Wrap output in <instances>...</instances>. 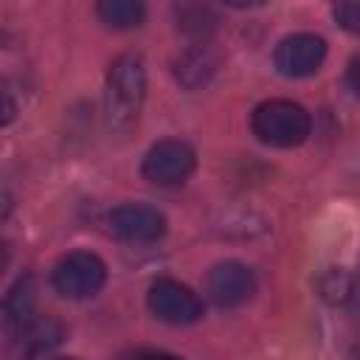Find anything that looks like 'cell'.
<instances>
[{
    "label": "cell",
    "mask_w": 360,
    "mask_h": 360,
    "mask_svg": "<svg viewBox=\"0 0 360 360\" xmlns=\"http://www.w3.org/2000/svg\"><path fill=\"white\" fill-rule=\"evenodd\" d=\"M146 96V70L141 56L124 53L110 65L104 84V124L110 132H129Z\"/></svg>",
    "instance_id": "6da1fadb"
},
{
    "label": "cell",
    "mask_w": 360,
    "mask_h": 360,
    "mask_svg": "<svg viewBox=\"0 0 360 360\" xmlns=\"http://www.w3.org/2000/svg\"><path fill=\"white\" fill-rule=\"evenodd\" d=\"M250 127H253V135H256L262 143L290 149V146H298V143L307 141V135H309V129H312V118H309V112H307L301 104H295V101L270 98V101H262V104L253 110Z\"/></svg>",
    "instance_id": "7a4b0ae2"
},
{
    "label": "cell",
    "mask_w": 360,
    "mask_h": 360,
    "mask_svg": "<svg viewBox=\"0 0 360 360\" xmlns=\"http://www.w3.org/2000/svg\"><path fill=\"white\" fill-rule=\"evenodd\" d=\"M51 281L65 298H90L107 281V267L96 253L73 250L53 264Z\"/></svg>",
    "instance_id": "3957f363"
},
{
    "label": "cell",
    "mask_w": 360,
    "mask_h": 360,
    "mask_svg": "<svg viewBox=\"0 0 360 360\" xmlns=\"http://www.w3.org/2000/svg\"><path fill=\"white\" fill-rule=\"evenodd\" d=\"M146 304H149L155 318H160L166 323H174V326L197 323L202 318L200 295L191 287H186L174 278H158L146 292Z\"/></svg>",
    "instance_id": "277c9868"
},
{
    "label": "cell",
    "mask_w": 360,
    "mask_h": 360,
    "mask_svg": "<svg viewBox=\"0 0 360 360\" xmlns=\"http://www.w3.org/2000/svg\"><path fill=\"white\" fill-rule=\"evenodd\" d=\"M194 163L197 158L188 143L166 138V141H158L143 155L141 174L155 186H174V183H183L194 172Z\"/></svg>",
    "instance_id": "5b68a950"
},
{
    "label": "cell",
    "mask_w": 360,
    "mask_h": 360,
    "mask_svg": "<svg viewBox=\"0 0 360 360\" xmlns=\"http://www.w3.org/2000/svg\"><path fill=\"white\" fill-rule=\"evenodd\" d=\"M326 56V42L318 34H292L284 37L273 51V65L287 79L309 76L321 68Z\"/></svg>",
    "instance_id": "8992f818"
},
{
    "label": "cell",
    "mask_w": 360,
    "mask_h": 360,
    "mask_svg": "<svg viewBox=\"0 0 360 360\" xmlns=\"http://www.w3.org/2000/svg\"><path fill=\"white\" fill-rule=\"evenodd\" d=\"M107 228L124 242H155L166 233V217L152 205L127 202L107 214Z\"/></svg>",
    "instance_id": "52a82bcc"
},
{
    "label": "cell",
    "mask_w": 360,
    "mask_h": 360,
    "mask_svg": "<svg viewBox=\"0 0 360 360\" xmlns=\"http://www.w3.org/2000/svg\"><path fill=\"white\" fill-rule=\"evenodd\" d=\"M208 295L219 307H239L253 298L256 292V276L242 262H219L208 273Z\"/></svg>",
    "instance_id": "ba28073f"
},
{
    "label": "cell",
    "mask_w": 360,
    "mask_h": 360,
    "mask_svg": "<svg viewBox=\"0 0 360 360\" xmlns=\"http://www.w3.org/2000/svg\"><path fill=\"white\" fill-rule=\"evenodd\" d=\"M14 346L25 354V357H37L48 349H53L62 340V323L53 321L51 315H31L25 318L14 332Z\"/></svg>",
    "instance_id": "9c48e42d"
},
{
    "label": "cell",
    "mask_w": 360,
    "mask_h": 360,
    "mask_svg": "<svg viewBox=\"0 0 360 360\" xmlns=\"http://www.w3.org/2000/svg\"><path fill=\"white\" fill-rule=\"evenodd\" d=\"M217 65H219V56L211 51V45H194L174 62V76L183 87L194 90L214 76Z\"/></svg>",
    "instance_id": "30bf717a"
},
{
    "label": "cell",
    "mask_w": 360,
    "mask_h": 360,
    "mask_svg": "<svg viewBox=\"0 0 360 360\" xmlns=\"http://www.w3.org/2000/svg\"><path fill=\"white\" fill-rule=\"evenodd\" d=\"M96 14L107 28H135L143 22L146 8L138 0H101Z\"/></svg>",
    "instance_id": "8fae6325"
},
{
    "label": "cell",
    "mask_w": 360,
    "mask_h": 360,
    "mask_svg": "<svg viewBox=\"0 0 360 360\" xmlns=\"http://www.w3.org/2000/svg\"><path fill=\"white\" fill-rule=\"evenodd\" d=\"M31 304H34V284H31V278L25 276V278H20V281L11 287V292L6 295V326H8V332H14L25 318L34 315V312H31Z\"/></svg>",
    "instance_id": "7c38bea8"
},
{
    "label": "cell",
    "mask_w": 360,
    "mask_h": 360,
    "mask_svg": "<svg viewBox=\"0 0 360 360\" xmlns=\"http://www.w3.org/2000/svg\"><path fill=\"white\" fill-rule=\"evenodd\" d=\"M335 20L340 28L352 31V34H360V0H343V3H335L332 8Z\"/></svg>",
    "instance_id": "4fadbf2b"
},
{
    "label": "cell",
    "mask_w": 360,
    "mask_h": 360,
    "mask_svg": "<svg viewBox=\"0 0 360 360\" xmlns=\"http://www.w3.org/2000/svg\"><path fill=\"white\" fill-rule=\"evenodd\" d=\"M349 290H352V284H349V278H346L343 270H329L321 278V292L326 298H332V301H343L349 295Z\"/></svg>",
    "instance_id": "5bb4252c"
},
{
    "label": "cell",
    "mask_w": 360,
    "mask_h": 360,
    "mask_svg": "<svg viewBox=\"0 0 360 360\" xmlns=\"http://www.w3.org/2000/svg\"><path fill=\"white\" fill-rule=\"evenodd\" d=\"M194 8H197V17H194V20H208V22H214V17H211V11H208V8H202V6H194ZM188 11H191L188 6H186V8H180V20H183V22H186V14H188ZM183 28H188V31L194 28L197 34H202V31H208L211 25H205V22H188V25H183Z\"/></svg>",
    "instance_id": "9a60e30c"
},
{
    "label": "cell",
    "mask_w": 360,
    "mask_h": 360,
    "mask_svg": "<svg viewBox=\"0 0 360 360\" xmlns=\"http://www.w3.org/2000/svg\"><path fill=\"white\" fill-rule=\"evenodd\" d=\"M346 84H349V90L354 96H360V56H354L349 62V68H346Z\"/></svg>",
    "instance_id": "2e32d148"
},
{
    "label": "cell",
    "mask_w": 360,
    "mask_h": 360,
    "mask_svg": "<svg viewBox=\"0 0 360 360\" xmlns=\"http://www.w3.org/2000/svg\"><path fill=\"white\" fill-rule=\"evenodd\" d=\"M132 360H183V357L169 354V352H141V354H135Z\"/></svg>",
    "instance_id": "e0dca14e"
},
{
    "label": "cell",
    "mask_w": 360,
    "mask_h": 360,
    "mask_svg": "<svg viewBox=\"0 0 360 360\" xmlns=\"http://www.w3.org/2000/svg\"><path fill=\"white\" fill-rule=\"evenodd\" d=\"M56 360H79V357H56Z\"/></svg>",
    "instance_id": "ac0fdd59"
}]
</instances>
